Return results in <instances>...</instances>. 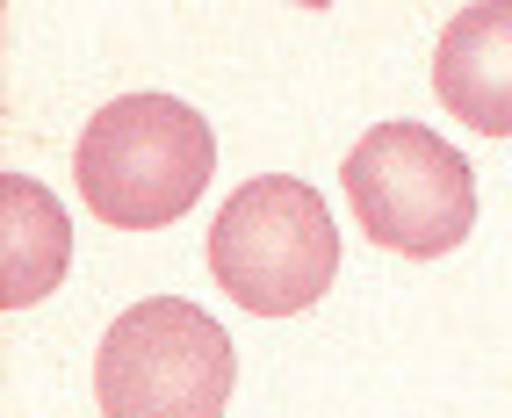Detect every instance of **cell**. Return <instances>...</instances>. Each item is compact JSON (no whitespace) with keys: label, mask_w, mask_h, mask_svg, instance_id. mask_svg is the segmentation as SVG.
Here are the masks:
<instances>
[{"label":"cell","mask_w":512,"mask_h":418,"mask_svg":"<svg viewBox=\"0 0 512 418\" xmlns=\"http://www.w3.org/2000/svg\"><path fill=\"white\" fill-rule=\"evenodd\" d=\"M433 94L455 123L484 130V137H512V0L462 8L440 29Z\"/></svg>","instance_id":"obj_5"},{"label":"cell","mask_w":512,"mask_h":418,"mask_svg":"<svg viewBox=\"0 0 512 418\" xmlns=\"http://www.w3.org/2000/svg\"><path fill=\"white\" fill-rule=\"evenodd\" d=\"M231 382H238L231 332L181 296L130 303L94 354L101 418H224Z\"/></svg>","instance_id":"obj_3"},{"label":"cell","mask_w":512,"mask_h":418,"mask_svg":"<svg viewBox=\"0 0 512 418\" xmlns=\"http://www.w3.org/2000/svg\"><path fill=\"white\" fill-rule=\"evenodd\" d=\"M73 173H80L87 217L116 231H159L188 217V202L210 188L217 137L174 94H116L109 109L87 116L73 145Z\"/></svg>","instance_id":"obj_1"},{"label":"cell","mask_w":512,"mask_h":418,"mask_svg":"<svg viewBox=\"0 0 512 418\" xmlns=\"http://www.w3.org/2000/svg\"><path fill=\"white\" fill-rule=\"evenodd\" d=\"M65 267H73V224H65V202H51V188L8 173L0 181V303L29 310L44 303Z\"/></svg>","instance_id":"obj_6"},{"label":"cell","mask_w":512,"mask_h":418,"mask_svg":"<svg viewBox=\"0 0 512 418\" xmlns=\"http://www.w3.org/2000/svg\"><path fill=\"white\" fill-rule=\"evenodd\" d=\"M368 246L404 260H440L476 231V173L426 123H375L339 166Z\"/></svg>","instance_id":"obj_4"},{"label":"cell","mask_w":512,"mask_h":418,"mask_svg":"<svg viewBox=\"0 0 512 418\" xmlns=\"http://www.w3.org/2000/svg\"><path fill=\"white\" fill-rule=\"evenodd\" d=\"M210 274L253 318H296L339 274V224L311 181L260 173L210 224Z\"/></svg>","instance_id":"obj_2"}]
</instances>
